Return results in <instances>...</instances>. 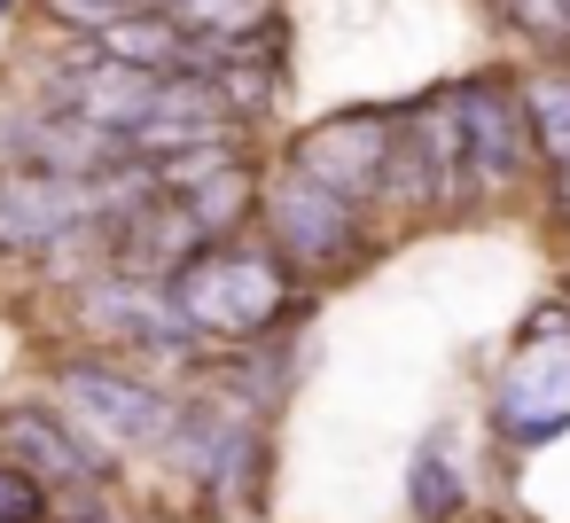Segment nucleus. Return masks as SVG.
<instances>
[{
  "instance_id": "f03ea898",
  "label": "nucleus",
  "mask_w": 570,
  "mask_h": 523,
  "mask_svg": "<svg viewBox=\"0 0 570 523\" xmlns=\"http://www.w3.org/2000/svg\"><path fill=\"white\" fill-rule=\"evenodd\" d=\"M250 219L266 227V250L289 274H336V266H360V250H367L360 204H344L336 188H321L305 172H274V180L258 172V211Z\"/></svg>"
},
{
  "instance_id": "0eeeda50",
  "label": "nucleus",
  "mask_w": 570,
  "mask_h": 523,
  "mask_svg": "<svg viewBox=\"0 0 570 523\" xmlns=\"http://www.w3.org/2000/svg\"><path fill=\"white\" fill-rule=\"evenodd\" d=\"M0 461H17L40 492H71V484H102V453L56 414V406H0Z\"/></svg>"
},
{
  "instance_id": "6e6552de",
  "label": "nucleus",
  "mask_w": 570,
  "mask_h": 523,
  "mask_svg": "<svg viewBox=\"0 0 570 523\" xmlns=\"http://www.w3.org/2000/svg\"><path fill=\"white\" fill-rule=\"evenodd\" d=\"M399 157L414 165V180H422V204H430V211L469 204V149H461L453 95H422V102H406V110H399Z\"/></svg>"
},
{
  "instance_id": "f3484780",
  "label": "nucleus",
  "mask_w": 570,
  "mask_h": 523,
  "mask_svg": "<svg viewBox=\"0 0 570 523\" xmlns=\"http://www.w3.org/2000/svg\"><path fill=\"white\" fill-rule=\"evenodd\" d=\"M554 211L570 219V165H554Z\"/></svg>"
},
{
  "instance_id": "1a4fd4ad",
  "label": "nucleus",
  "mask_w": 570,
  "mask_h": 523,
  "mask_svg": "<svg viewBox=\"0 0 570 523\" xmlns=\"http://www.w3.org/2000/svg\"><path fill=\"white\" fill-rule=\"evenodd\" d=\"M95 56H110V63H134V71H157V79H173V71H188V32L165 17V9H126L118 24H102L95 40H87Z\"/></svg>"
},
{
  "instance_id": "20e7f679",
  "label": "nucleus",
  "mask_w": 570,
  "mask_h": 523,
  "mask_svg": "<svg viewBox=\"0 0 570 523\" xmlns=\"http://www.w3.org/2000/svg\"><path fill=\"white\" fill-rule=\"evenodd\" d=\"M492 430L508 445H547L570 430V305H539L523 344L492 383Z\"/></svg>"
},
{
  "instance_id": "39448f33",
  "label": "nucleus",
  "mask_w": 570,
  "mask_h": 523,
  "mask_svg": "<svg viewBox=\"0 0 570 523\" xmlns=\"http://www.w3.org/2000/svg\"><path fill=\"white\" fill-rule=\"evenodd\" d=\"M445 95H453V118H461V149H469V196L523 188V172L539 165V149H531V126H523L515 71H469Z\"/></svg>"
},
{
  "instance_id": "ddd939ff",
  "label": "nucleus",
  "mask_w": 570,
  "mask_h": 523,
  "mask_svg": "<svg viewBox=\"0 0 570 523\" xmlns=\"http://www.w3.org/2000/svg\"><path fill=\"white\" fill-rule=\"evenodd\" d=\"M157 9H165L188 40H235V32L282 17V0H157Z\"/></svg>"
},
{
  "instance_id": "dca6fc26",
  "label": "nucleus",
  "mask_w": 570,
  "mask_h": 523,
  "mask_svg": "<svg viewBox=\"0 0 570 523\" xmlns=\"http://www.w3.org/2000/svg\"><path fill=\"white\" fill-rule=\"evenodd\" d=\"M40 9L56 17V32H79V40H95L102 24H118L126 9H141V0H40Z\"/></svg>"
},
{
  "instance_id": "4468645a",
  "label": "nucleus",
  "mask_w": 570,
  "mask_h": 523,
  "mask_svg": "<svg viewBox=\"0 0 570 523\" xmlns=\"http://www.w3.org/2000/svg\"><path fill=\"white\" fill-rule=\"evenodd\" d=\"M212 95H219V110L235 126H258L266 110H282V63H219Z\"/></svg>"
},
{
  "instance_id": "2eb2a0df",
  "label": "nucleus",
  "mask_w": 570,
  "mask_h": 523,
  "mask_svg": "<svg viewBox=\"0 0 570 523\" xmlns=\"http://www.w3.org/2000/svg\"><path fill=\"white\" fill-rule=\"evenodd\" d=\"M492 17L515 24V32H531L554 56H570V0H492Z\"/></svg>"
},
{
  "instance_id": "7ed1b4c3",
  "label": "nucleus",
  "mask_w": 570,
  "mask_h": 523,
  "mask_svg": "<svg viewBox=\"0 0 570 523\" xmlns=\"http://www.w3.org/2000/svg\"><path fill=\"white\" fill-rule=\"evenodd\" d=\"M56 414L95 445V453H141V445H165L173 437V398L149 383V375H134V367H118V359H63L56 367Z\"/></svg>"
},
{
  "instance_id": "9b49d317",
  "label": "nucleus",
  "mask_w": 570,
  "mask_h": 523,
  "mask_svg": "<svg viewBox=\"0 0 570 523\" xmlns=\"http://www.w3.org/2000/svg\"><path fill=\"white\" fill-rule=\"evenodd\" d=\"M180 211H188V227L204 235V243H227L250 211H258V172H250V157H235L227 172H212L204 188H188V196H173Z\"/></svg>"
},
{
  "instance_id": "a211bd4d",
  "label": "nucleus",
  "mask_w": 570,
  "mask_h": 523,
  "mask_svg": "<svg viewBox=\"0 0 570 523\" xmlns=\"http://www.w3.org/2000/svg\"><path fill=\"white\" fill-rule=\"evenodd\" d=\"M9 9H24V0H0V17H9Z\"/></svg>"
},
{
  "instance_id": "9d476101",
  "label": "nucleus",
  "mask_w": 570,
  "mask_h": 523,
  "mask_svg": "<svg viewBox=\"0 0 570 523\" xmlns=\"http://www.w3.org/2000/svg\"><path fill=\"white\" fill-rule=\"evenodd\" d=\"M515 95H523V126H531L539 165H547V172H554V165H570V56H554V63L523 71V79H515Z\"/></svg>"
},
{
  "instance_id": "423d86ee",
  "label": "nucleus",
  "mask_w": 570,
  "mask_h": 523,
  "mask_svg": "<svg viewBox=\"0 0 570 523\" xmlns=\"http://www.w3.org/2000/svg\"><path fill=\"white\" fill-rule=\"evenodd\" d=\"M391 149H399V110H336V118H321V126H305L297 134V149H289V172H305V180H321V188H336L344 204H383V180H391Z\"/></svg>"
},
{
  "instance_id": "f257e3e1",
  "label": "nucleus",
  "mask_w": 570,
  "mask_h": 523,
  "mask_svg": "<svg viewBox=\"0 0 570 523\" xmlns=\"http://www.w3.org/2000/svg\"><path fill=\"white\" fill-rule=\"evenodd\" d=\"M173 313L188 320L196 344H250L282 320H305V297H297V274L258 250V243H204L173 282H165Z\"/></svg>"
},
{
  "instance_id": "f8f14e48",
  "label": "nucleus",
  "mask_w": 570,
  "mask_h": 523,
  "mask_svg": "<svg viewBox=\"0 0 570 523\" xmlns=\"http://www.w3.org/2000/svg\"><path fill=\"white\" fill-rule=\"evenodd\" d=\"M406 500H414V523H453V515L469 507V484H461V468L445 461V430L422 437V453H414V468H406Z\"/></svg>"
}]
</instances>
